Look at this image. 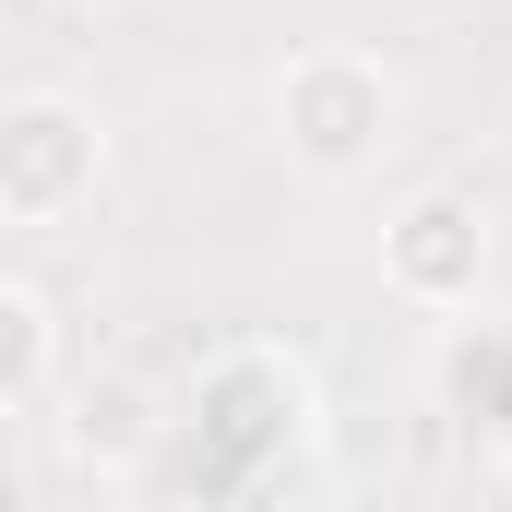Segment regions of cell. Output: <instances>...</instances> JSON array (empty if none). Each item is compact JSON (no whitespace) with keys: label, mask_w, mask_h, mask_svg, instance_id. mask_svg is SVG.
Masks as SVG:
<instances>
[{"label":"cell","mask_w":512,"mask_h":512,"mask_svg":"<svg viewBox=\"0 0 512 512\" xmlns=\"http://www.w3.org/2000/svg\"><path fill=\"white\" fill-rule=\"evenodd\" d=\"M310 417H322V393H310V370L286 346H227L191 382V465L215 489H262L274 465L310 453Z\"/></svg>","instance_id":"cell-1"},{"label":"cell","mask_w":512,"mask_h":512,"mask_svg":"<svg viewBox=\"0 0 512 512\" xmlns=\"http://www.w3.org/2000/svg\"><path fill=\"white\" fill-rule=\"evenodd\" d=\"M393 131H405V84L370 48H298L274 72V143L310 179H370L393 155Z\"/></svg>","instance_id":"cell-2"},{"label":"cell","mask_w":512,"mask_h":512,"mask_svg":"<svg viewBox=\"0 0 512 512\" xmlns=\"http://www.w3.org/2000/svg\"><path fill=\"white\" fill-rule=\"evenodd\" d=\"M96 179H108V131H96L84 96L24 84V96L0 108V227L48 239V227H72V215L96 203Z\"/></svg>","instance_id":"cell-3"},{"label":"cell","mask_w":512,"mask_h":512,"mask_svg":"<svg viewBox=\"0 0 512 512\" xmlns=\"http://www.w3.org/2000/svg\"><path fill=\"white\" fill-rule=\"evenodd\" d=\"M382 286L405 310H477V286H489V215H477V191H417L382 227Z\"/></svg>","instance_id":"cell-4"},{"label":"cell","mask_w":512,"mask_h":512,"mask_svg":"<svg viewBox=\"0 0 512 512\" xmlns=\"http://www.w3.org/2000/svg\"><path fill=\"white\" fill-rule=\"evenodd\" d=\"M48 370H60V310L36 274H0V405L36 417L48 405Z\"/></svg>","instance_id":"cell-5"}]
</instances>
